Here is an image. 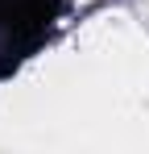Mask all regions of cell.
<instances>
[{
	"instance_id": "cell-1",
	"label": "cell",
	"mask_w": 149,
	"mask_h": 154,
	"mask_svg": "<svg viewBox=\"0 0 149 154\" xmlns=\"http://www.w3.org/2000/svg\"><path fill=\"white\" fill-rule=\"evenodd\" d=\"M62 0H0V75L50 33Z\"/></svg>"
}]
</instances>
